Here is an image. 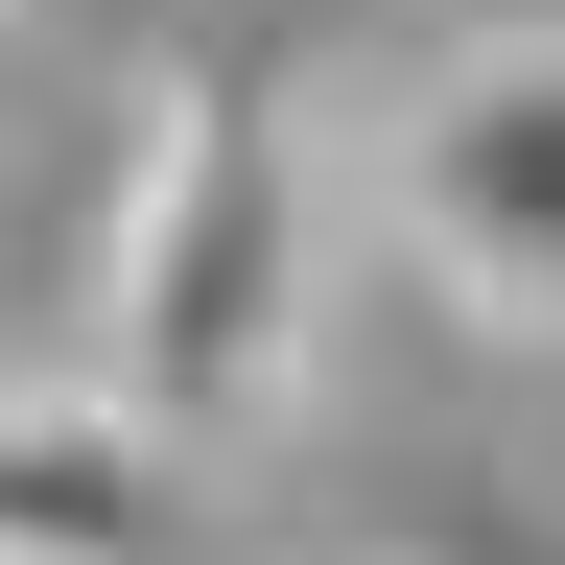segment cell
<instances>
[{
    "mask_svg": "<svg viewBox=\"0 0 565 565\" xmlns=\"http://www.w3.org/2000/svg\"><path fill=\"white\" fill-rule=\"evenodd\" d=\"M307 307H330V212H307V118H282V47H212L118 166L95 236V377L189 448L307 401Z\"/></svg>",
    "mask_w": 565,
    "mask_h": 565,
    "instance_id": "1",
    "label": "cell"
},
{
    "mask_svg": "<svg viewBox=\"0 0 565 565\" xmlns=\"http://www.w3.org/2000/svg\"><path fill=\"white\" fill-rule=\"evenodd\" d=\"M377 212L471 330L565 353V24H471L424 95L377 118Z\"/></svg>",
    "mask_w": 565,
    "mask_h": 565,
    "instance_id": "2",
    "label": "cell"
},
{
    "mask_svg": "<svg viewBox=\"0 0 565 565\" xmlns=\"http://www.w3.org/2000/svg\"><path fill=\"white\" fill-rule=\"evenodd\" d=\"M0 565H212V448L118 377H0Z\"/></svg>",
    "mask_w": 565,
    "mask_h": 565,
    "instance_id": "3",
    "label": "cell"
}]
</instances>
